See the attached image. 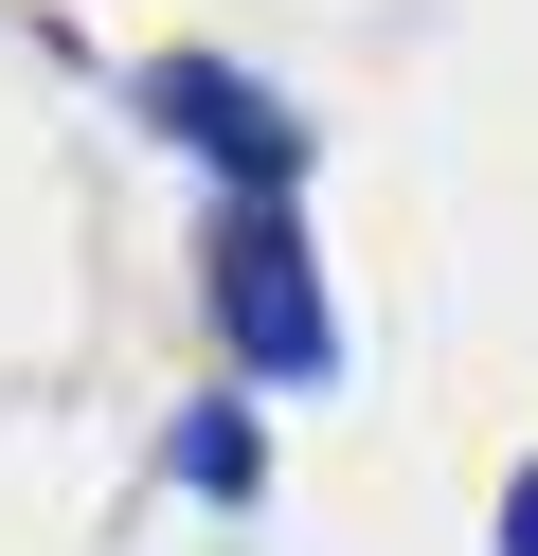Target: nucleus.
Wrapping results in <instances>:
<instances>
[{"mask_svg": "<svg viewBox=\"0 0 538 556\" xmlns=\"http://www.w3.org/2000/svg\"><path fill=\"white\" fill-rule=\"evenodd\" d=\"M215 341H234V377H270V395L341 377V305H323V252H305L287 198H234V216H215Z\"/></svg>", "mask_w": 538, "mask_h": 556, "instance_id": "f257e3e1", "label": "nucleus"}, {"mask_svg": "<svg viewBox=\"0 0 538 556\" xmlns=\"http://www.w3.org/2000/svg\"><path fill=\"white\" fill-rule=\"evenodd\" d=\"M502 556H538V467H521V484H502Z\"/></svg>", "mask_w": 538, "mask_h": 556, "instance_id": "20e7f679", "label": "nucleus"}, {"mask_svg": "<svg viewBox=\"0 0 538 556\" xmlns=\"http://www.w3.org/2000/svg\"><path fill=\"white\" fill-rule=\"evenodd\" d=\"M179 484H215V503H251V484H270V448H251V413H179Z\"/></svg>", "mask_w": 538, "mask_h": 556, "instance_id": "7ed1b4c3", "label": "nucleus"}, {"mask_svg": "<svg viewBox=\"0 0 538 556\" xmlns=\"http://www.w3.org/2000/svg\"><path fill=\"white\" fill-rule=\"evenodd\" d=\"M143 126H162V144H198L234 198H287V180H305V109H287V90H251V73H215V54H162V73H143Z\"/></svg>", "mask_w": 538, "mask_h": 556, "instance_id": "f03ea898", "label": "nucleus"}]
</instances>
